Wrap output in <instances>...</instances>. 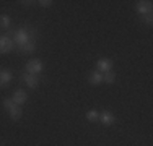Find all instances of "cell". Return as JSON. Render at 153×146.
Masks as SVG:
<instances>
[{
  "instance_id": "10",
  "label": "cell",
  "mask_w": 153,
  "mask_h": 146,
  "mask_svg": "<svg viewBox=\"0 0 153 146\" xmlns=\"http://www.w3.org/2000/svg\"><path fill=\"white\" fill-rule=\"evenodd\" d=\"M88 83H90V85H93V86L101 85V83H103V73H100V72H96V70H94L93 73H90Z\"/></svg>"
},
{
  "instance_id": "17",
  "label": "cell",
  "mask_w": 153,
  "mask_h": 146,
  "mask_svg": "<svg viewBox=\"0 0 153 146\" xmlns=\"http://www.w3.org/2000/svg\"><path fill=\"white\" fill-rule=\"evenodd\" d=\"M36 3H39V7H42V8H49V7L54 5L52 0H39V2H36Z\"/></svg>"
},
{
  "instance_id": "14",
  "label": "cell",
  "mask_w": 153,
  "mask_h": 146,
  "mask_svg": "<svg viewBox=\"0 0 153 146\" xmlns=\"http://www.w3.org/2000/svg\"><path fill=\"white\" fill-rule=\"evenodd\" d=\"M34 50H36V41H31V42H28L26 46L21 47L20 52H23V54H33Z\"/></svg>"
},
{
  "instance_id": "6",
  "label": "cell",
  "mask_w": 153,
  "mask_h": 146,
  "mask_svg": "<svg viewBox=\"0 0 153 146\" xmlns=\"http://www.w3.org/2000/svg\"><path fill=\"white\" fill-rule=\"evenodd\" d=\"M111 70H112V60H111V58H108V57L98 58V62H96V72L108 73V72H111Z\"/></svg>"
},
{
  "instance_id": "3",
  "label": "cell",
  "mask_w": 153,
  "mask_h": 146,
  "mask_svg": "<svg viewBox=\"0 0 153 146\" xmlns=\"http://www.w3.org/2000/svg\"><path fill=\"white\" fill-rule=\"evenodd\" d=\"M25 70H26V73H30V75H41L42 70H44V63L39 58H31V60L26 62Z\"/></svg>"
},
{
  "instance_id": "16",
  "label": "cell",
  "mask_w": 153,
  "mask_h": 146,
  "mask_svg": "<svg viewBox=\"0 0 153 146\" xmlns=\"http://www.w3.org/2000/svg\"><path fill=\"white\" fill-rule=\"evenodd\" d=\"M98 119H100V112H96V111H88L86 112V120L88 122H98Z\"/></svg>"
},
{
  "instance_id": "18",
  "label": "cell",
  "mask_w": 153,
  "mask_h": 146,
  "mask_svg": "<svg viewBox=\"0 0 153 146\" xmlns=\"http://www.w3.org/2000/svg\"><path fill=\"white\" fill-rule=\"evenodd\" d=\"M140 20H142V23H145V24H152L153 16L152 15H143V16H140Z\"/></svg>"
},
{
  "instance_id": "12",
  "label": "cell",
  "mask_w": 153,
  "mask_h": 146,
  "mask_svg": "<svg viewBox=\"0 0 153 146\" xmlns=\"http://www.w3.org/2000/svg\"><path fill=\"white\" fill-rule=\"evenodd\" d=\"M116 80H117V73L116 72H108V73H103V81L108 83V85H112V83H116Z\"/></svg>"
},
{
  "instance_id": "9",
  "label": "cell",
  "mask_w": 153,
  "mask_h": 146,
  "mask_svg": "<svg viewBox=\"0 0 153 146\" xmlns=\"http://www.w3.org/2000/svg\"><path fill=\"white\" fill-rule=\"evenodd\" d=\"M12 80H13V73L10 70H7V68L0 70V88H7Z\"/></svg>"
},
{
  "instance_id": "5",
  "label": "cell",
  "mask_w": 153,
  "mask_h": 146,
  "mask_svg": "<svg viewBox=\"0 0 153 146\" xmlns=\"http://www.w3.org/2000/svg\"><path fill=\"white\" fill-rule=\"evenodd\" d=\"M21 80H23V83L30 88V89H36V88L39 86V83H41L39 75H30V73H23Z\"/></svg>"
},
{
  "instance_id": "1",
  "label": "cell",
  "mask_w": 153,
  "mask_h": 146,
  "mask_svg": "<svg viewBox=\"0 0 153 146\" xmlns=\"http://www.w3.org/2000/svg\"><path fill=\"white\" fill-rule=\"evenodd\" d=\"M8 34L12 36L13 42H15V46H16V52H20L21 47L26 46L28 42L36 41V39H38V31H36V28H31V26H28V28H18L13 32L10 31Z\"/></svg>"
},
{
  "instance_id": "15",
  "label": "cell",
  "mask_w": 153,
  "mask_h": 146,
  "mask_svg": "<svg viewBox=\"0 0 153 146\" xmlns=\"http://www.w3.org/2000/svg\"><path fill=\"white\" fill-rule=\"evenodd\" d=\"M2 105H3V109H5L7 112H10V111H12V109L16 105V104L13 102V99H12V97H5V99L2 101Z\"/></svg>"
},
{
  "instance_id": "8",
  "label": "cell",
  "mask_w": 153,
  "mask_h": 146,
  "mask_svg": "<svg viewBox=\"0 0 153 146\" xmlns=\"http://www.w3.org/2000/svg\"><path fill=\"white\" fill-rule=\"evenodd\" d=\"M116 120H117V119H116V115L112 114L111 111H103L100 114L98 122H101L104 127H111V125H114V123H116Z\"/></svg>"
},
{
  "instance_id": "19",
  "label": "cell",
  "mask_w": 153,
  "mask_h": 146,
  "mask_svg": "<svg viewBox=\"0 0 153 146\" xmlns=\"http://www.w3.org/2000/svg\"><path fill=\"white\" fill-rule=\"evenodd\" d=\"M23 5H33V3H36V2H21Z\"/></svg>"
},
{
  "instance_id": "20",
  "label": "cell",
  "mask_w": 153,
  "mask_h": 146,
  "mask_svg": "<svg viewBox=\"0 0 153 146\" xmlns=\"http://www.w3.org/2000/svg\"><path fill=\"white\" fill-rule=\"evenodd\" d=\"M0 146H2V145H0Z\"/></svg>"
},
{
  "instance_id": "2",
  "label": "cell",
  "mask_w": 153,
  "mask_h": 146,
  "mask_svg": "<svg viewBox=\"0 0 153 146\" xmlns=\"http://www.w3.org/2000/svg\"><path fill=\"white\" fill-rule=\"evenodd\" d=\"M16 50V46L13 42L10 34H0V54H10Z\"/></svg>"
},
{
  "instance_id": "7",
  "label": "cell",
  "mask_w": 153,
  "mask_h": 146,
  "mask_svg": "<svg viewBox=\"0 0 153 146\" xmlns=\"http://www.w3.org/2000/svg\"><path fill=\"white\" fill-rule=\"evenodd\" d=\"M12 99H13V102H15L16 105H20V107H21V105H25V104L28 102V99H30V96H28V93H26V91H25V89H21V88H20V89H16L15 93H13Z\"/></svg>"
},
{
  "instance_id": "11",
  "label": "cell",
  "mask_w": 153,
  "mask_h": 146,
  "mask_svg": "<svg viewBox=\"0 0 153 146\" xmlns=\"http://www.w3.org/2000/svg\"><path fill=\"white\" fill-rule=\"evenodd\" d=\"M8 114H10V119H12L13 122H16V120H20L21 115H23V109H21L20 105H15V107H13Z\"/></svg>"
},
{
  "instance_id": "13",
  "label": "cell",
  "mask_w": 153,
  "mask_h": 146,
  "mask_svg": "<svg viewBox=\"0 0 153 146\" xmlns=\"http://www.w3.org/2000/svg\"><path fill=\"white\" fill-rule=\"evenodd\" d=\"M12 26V18L8 15H0V29H8Z\"/></svg>"
},
{
  "instance_id": "4",
  "label": "cell",
  "mask_w": 153,
  "mask_h": 146,
  "mask_svg": "<svg viewBox=\"0 0 153 146\" xmlns=\"http://www.w3.org/2000/svg\"><path fill=\"white\" fill-rule=\"evenodd\" d=\"M135 10L140 16H143V15H152L153 2H150V0H138V2H135Z\"/></svg>"
}]
</instances>
